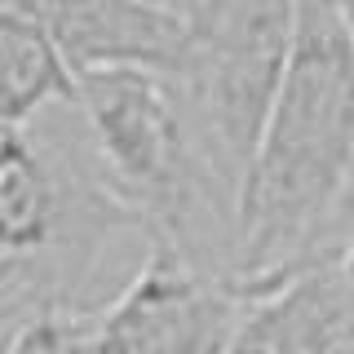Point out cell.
<instances>
[{
  "label": "cell",
  "mask_w": 354,
  "mask_h": 354,
  "mask_svg": "<svg viewBox=\"0 0 354 354\" xmlns=\"http://www.w3.org/2000/svg\"><path fill=\"white\" fill-rule=\"evenodd\" d=\"M354 173V40L332 0H301L239 208L235 279L306 257Z\"/></svg>",
  "instance_id": "2"
},
{
  "label": "cell",
  "mask_w": 354,
  "mask_h": 354,
  "mask_svg": "<svg viewBox=\"0 0 354 354\" xmlns=\"http://www.w3.org/2000/svg\"><path fill=\"white\" fill-rule=\"evenodd\" d=\"M243 315L235 274L151 235L138 270L88 315V350H230Z\"/></svg>",
  "instance_id": "4"
},
{
  "label": "cell",
  "mask_w": 354,
  "mask_h": 354,
  "mask_svg": "<svg viewBox=\"0 0 354 354\" xmlns=\"http://www.w3.org/2000/svg\"><path fill=\"white\" fill-rule=\"evenodd\" d=\"M301 0H191L186 44L173 75L186 97L199 147L239 195L248 186L261 129L270 120Z\"/></svg>",
  "instance_id": "3"
},
{
  "label": "cell",
  "mask_w": 354,
  "mask_h": 354,
  "mask_svg": "<svg viewBox=\"0 0 354 354\" xmlns=\"http://www.w3.org/2000/svg\"><path fill=\"white\" fill-rule=\"evenodd\" d=\"M0 58H5V124H27L53 106L80 97V75L40 22L0 9Z\"/></svg>",
  "instance_id": "6"
},
{
  "label": "cell",
  "mask_w": 354,
  "mask_h": 354,
  "mask_svg": "<svg viewBox=\"0 0 354 354\" xmlns=\"http://www.w3.org/2000/svg\"><path fill=\"white\" fill-rule=\"evenodd\" d=\"M0 9L40 22L75 75L106 66L173 71L186 44V9L155 0H0Z\"/></svg>",
  "instance_id": "5"
},
{
  "label": "cell",
  "mask_w": 354,
  "mask_h": 354,
  "mask_svg": "<svg viewBox=\"0 0 354 354\" xmlns=\"http://www.w3.org/2000/svg\"><path fill=\"white\" fill-rule=\"evenodd\" d=\"M147 235L138 208L111 186L80 111L53 106L5 124L0 160V328L49 306L93 310L106 243Z\"/></svg>",
  "instance_id": "1"
},
{
  "label": "cell",
  "mask_w": 354,
  "mask_h": 354,
  "mask_svg": "<svg viewBox=\"0 0 354 354\" xmlns=\"http://www.w3.org/2000/svg\"><path fill=\"white\" fill-rule=\"evenodd\" d=\"M332 9L341 14V22H346V31H350V40H354V0H332Z\"/></svg>",
  "instance_id": "7"
},
{
  "label": "cell",
  "mask_w": 354,
  "mask_h": 354,
  "mask_svg": "<svg viewBox=\"0 0 354 354\" xmlns=\"http://www.w3.org/2000/svg\"><path fill=\"white\" fill-rule=\"evenodd\" d=\"M155 5H169V9H186L191 0H155Z\"/></svg>",
  "instance_id": "8"
}]
</instances>
